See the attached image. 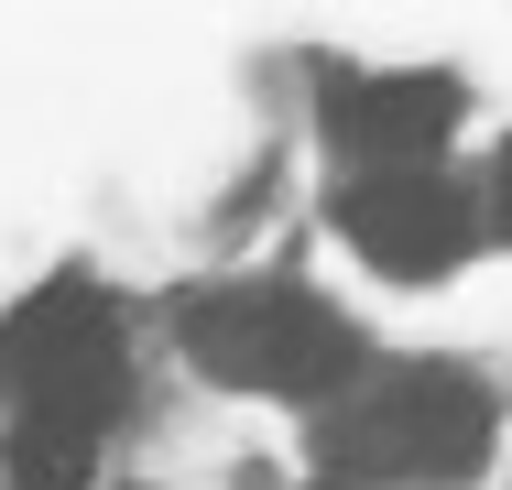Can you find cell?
<instances>
[{"instance_id":"1","label":"cell","mask_w":512,"mask_h":490,"mask_svg":"<svg viewBox=\"0 0 512 490\" xmlns=\"http://www.w3.org/2000/svg\"><path fill=\"white\" fill-rule=\"evenodd\" d=\"M480 447H491V392L447 360L382 371L316 425V469L338 490H447L480 469Z\"/></svg>"},{"instance_id":"2","label":"cell","mask_w":512,"mask_h":490,"mask_svg":"<svg viewBox=\"0 0 512 490\" xmlns=\"http://www.w3.org/2000/svg\"><path fill=\"white\" fill-rule=\"evenodd\" d=\"M175 338H186V360H197L207 382L284 392V403H316V392H338L360 371L349 316H327L295 284H207V294L175 305Z\"/></svg>"},{"instance_id":"6","label":"cell","mask_w":512,"mask_h":490,"mask_svg":"<svg viewBox=\"0 0 512 490\" xmlns=\"http://www.w3.org/2000/svg\"><path fill=\"white\" fill-rule=\"evenodd\" d=\"M88 469H99V425H66V414L11 425V490H88Z\"/></svg>"},{"instance_id":"5","label":"cell","mask_w":512,"mask_h":490,"mask_svg":"<svg viewBox=\"0 0 512 490\" xmlns=\"http://www.w3.org/2000/svg\"><path fill=\"white\" fill-rule=\"evenodd\" d=\"M447 131H458V77H436V66L327 88V142L349 153V175H425Z\"/></svg>"},{"instance_id":"7","label":"cell","mask_w":512,"mask_h":490,"mask_svg":"<svg viewBox=\"0 0 512 490\" xmlns=\"http://www.w3.org/2000/svg\"><path fill=\"white\" fill-rule=\"evenodd\" d=\"M491 229L512 240V142H502V164H491Z\"/></svg>"},{"instance_id":"3","label":"cell","mask_w":512,"mask_h":490,"mask_svg":"<svg viewBox=\"0 0 512 490\" xmlns=\"http://www.w3.org/2000/svg\"><path fill=\"white\" fill-rule=\"evenodd\" d=\"M0 382L22 414H66V425H109L120 403V316L99 284H44L33 305L0 316Z\"/></svg>"},{"instance_id":"8","label":"cell","mask_w":512,"mask_h":490,"mask_svg":"<svg viewBox=\"0 0 512 490\" xmlns=\"http://www.w3.org/2000/svg\"><path fill=\"white\" fill-rule=\"evenodd\" d=\"M316 490H338V480H316Z\"/></svg>"},{"instance_id":"4","label":"cell","mask_w":512,"mask_h":490,"mask_svg":"<svg viewBox=\"0 0 512 490\" xmlns=\"http://www.w3.org/2000/svg\"><path fill=\"white\" fill-rule=\"evenodd\" d=\"M338 229H349L360 262L425 284V273H447V262L480 240V207H469V186H447L436 164H425V175H349V186H338Z\"/></svg>"}]
</instances>
